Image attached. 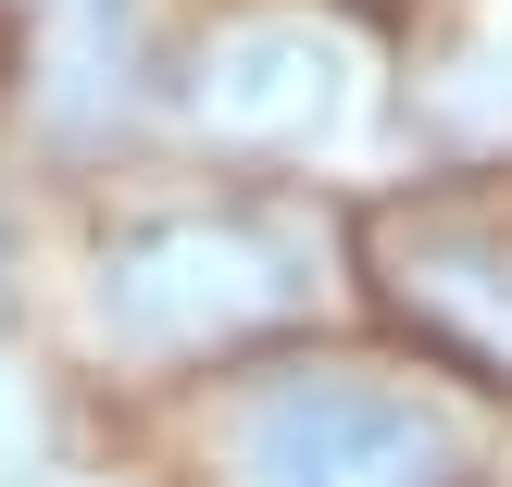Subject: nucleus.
Segmentation results:
<instances>
[{
    "label": "nucleus",
    "instance_id": "nucleus-3",
    "mask_svg": "<svg viewBox=\"0 0 512 487\" xmlns=\"http://www.w3.org/2000/svg\"><path fill=\"white\" fill-rule=\"evenodd\" d=\"M363 263L425 350L512 388V175H450L363 213Z\"/></svg>",
    "mask_w": 512,
    "mask_h": 487
},
{
    "label": "nucleus",
    "instance_id": "nucleus-2",
    "mask_svg": "<svg viewBox=\"0 0 512 487\" xmlns=\"http://www.w3.org/2000/svg\"><path fill=\"white\" fill-rule=\"evenodd\" d=\"M225 487H463L475 450L450 400L363 363H275L213 413Z\"/></svg>",
    "mask_w": 512,
    "mask_h": 487
},
{
    "label": "nucleus",
    "instance_id": "nucleus-1",
    "mask_svg": "<svg viewBox=\"0 0 512 487\" xmlns=\"http://www.w3.org/2000/svg\"><path fill=\"white\" fill-rule=\"evenodd\" d=\"M313 238L275 213H138L88 263V338L125 363H213L313 313Z\"/></svg>",
    "mask_w": 512,
    "mask_h": 487
},
{
    "label": "nucleus",
    "instance_id": "nucleus-4",
    "mask_svg": "<svg viewBox=\"0 0 512 487\" xmlns=\"http://www.w3.org/2000/svg\"><path fill=\"white\" fill-rule=\"evenodd\" d=\"M350 100H363V63H350L338 25L313 13H263V25H225L213 50H200V138L225 150H325L350 125Z\"/></svg>",
    "mask_w": 512,
    "mask_h": 487
}]
</instances>
